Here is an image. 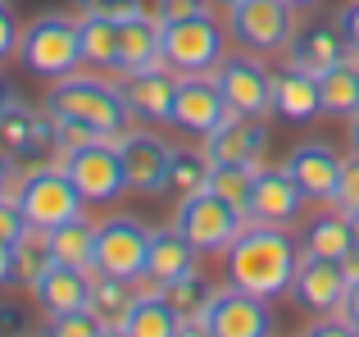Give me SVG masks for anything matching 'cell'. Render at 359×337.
<instances>
[{
	"instance_id": "obj_1",
	"label": "cell",
	"mask_w": 359,
	"mask_h": 337,
	"mask_svg": "<svg viewBox=\"0 0 359 337\" xmlns=\"http://www.w3.org/2000/svg\"><path fill=\"white\" fill-rule=\"evenodd\" d=\"M228 283L241 292H255L264 301L291 292V278L300 265V246L291 242V232L282 223H245L237 242L228 246Z\"/></svg>"
},
{
	"instance_id": "obj_2",
	"label": "cell",
	"mask_w": 359,
	"mask_h": 337,
	"mask_svg": "<svg viewBox=\"0 0 359 337\" xmlns=\"http://www.w3.org/2000/svg\"><path fill=\"white\" fill-rule=\"evenodd\" d=\"M46 110L55 119H82V124L100 128L105 137H123L128 119H132L118 87H109L100 78H82V73H69V78L55 82L50 96H46Z\"/></svg>"
},
{
	"instance_id": "obj_3",
	"label": "cell",
	"mask_w": 359,
	"mask_h": 337,
	"mask_svg": "<svg viewBox=\"0 0 359 337\" xmlns=\"http://www.w3.org/2000/svg\"><path fill=\"white\" fill-rule=\"evenodd\" d=\"M18 64H23L32 78H69L82 64V32L78 18L69 14H41L23 27V41H18Z\"/></svg>"
},
{
	"instance_id": "obj_4",
	"label": "cell",
	"mask_w": 359,
	"mask_h": 337,
	"mask_svg": "<svg viewBox=\"0 0 359 337\" xmlns=\"http://www.w3.org/2000/svg\"><path fill=\"white\" fill-rule=\"evenodd\" d=\"M14 201H18L23 219L32 223L36 232H50V228H60V223L78 219L82 205H87L78 196V187H73V178L64 173L60 164H41V168H32V173H23Z\"/></svg>"
},
{
	"instance_id": "obj_5",
	"label": "cell",
	"mask_w": 359,
	"mask_h": 337,
	"mask_svg": "<svg viewBox=\"0 0 359 337\" xmlns=\"http://www.w3.org/2000/svg\"><path fill=\"white\" fill-rule=\"evenodd\" d=\"M60 168L73 178V187H78V196L87 205H109V201H118L123 192H132L128 168H123V155H118V137L60 151Z\"/></svg>"
},
{
	"instance_id": "obj_6",
	"label": "cell",
	"mask_w": 359,
	"mask_h": 337,
	"mask_svg": "<svg viewBox=\"0 0 359 337\" xmlns=\"http://www.w3.org/2000/svg\"><path fill=\"white\" fill-rule=\"evenodd\" d=\"M173 223L187 232V242H191L196 251H228L232 242H237V232L245 228V214L232 201H223L214 187H205V192H196V196H182Z\"/></svg>"
},
{
	"instance_id": "obj_7",
	"label": "cell",
	"mask_w": 359,
	"mask_h": 337,
	"mask_svg": "<svg viewBox=\"0 0 359 337\" xmlns=\"http://www.w3.org/2000/svg\"><path fill=\"white\" fill-rule=\"evenodd\" d=\"M228 32L250 55L287 51L291 32H296V9L287 0H237L228 9Z\"/></svg>"
},
{
	"instance_id": "obj_8",
	"label": "cell",
	"mask_w": 359,
	"mask_h": 337,
	"mask_svg": "<svg viewBox=\"0 0 359 337\" xmlns=\"http://www.w3.org/2000/svg\"><path fill=\"white\" fill-rule=\"evenodd\" d=\"M146 246L150 232L132 214H114V219L96 223V274L128 278V283L146 278Z\"/></svg>"
},
{
	"instance_id": "obj_9",
	"label": "cell",
	"mask_w": 359,
	"mask_h": 337,
	"mask_svg": "<svg viewBox=\"0 0 359 337\" xmlns=\"http://www.w3.org/2000/svg\"><path fill=\"white\" fill-rule=\"evenodd\" d=\"M223 60V27L214 14L164 23V64L182 73H205Z\"/></svg>"
},
{
	"instance_id": "obj_10",
	"label": "cell",
	"mask_w": 359,
	"mask_h": 337,
	"mask_svg": "<svg viewBox=\"0 0 359 337\" xmlns=\"http://www.w3.org/2000/svg\"><path fill=\"white\" fill-rule=\"evenodd\" d=\"M273 73L269 64H259V55H228V60H219V91L223 100H228L232 114H255L264 119L273 110Z\"/></svg>"
},
{
	"instance_id": "obj_11",
	"label": "cell",
	"mask_w": 359,
	"mask_h": 337,
	"mask_svg": "<svg viewBox=\"0 0 359 337\" xmlns=\"http://www.w3.org/2000/svg\"><path fill=\"white\" fill-rule=\"evenodd\" d=\"M346 287H351L346 260L309 256V251H300L296 278H291V296H296L305 310H314V315H337V310H341V301H346Z\"/></svg>"
},
{
	"instance_id": "obj_12",
	"label": "cell",
	"mask_w": 359,
	"mask_h": 337,
	"mask_svg": "<svg viewBox=\"0 0 359 337\" xmlns=\"http://www.w3.org/2000/svg\"><path fill=\"white\" fill-rule=\"evenodd\" d=\"M201 151L210 155V164H245L259 168L264 151H269V124L255 114H228L214 133L201 137Z\"/></svg>"
},
{
	"instance_id": "obj_13",
	"label": "cell",
	"mask_w": 359,
	"mask_h": 337,
	"mask_svg": "<svg viewBox=\"0 0 359 337\" xmlns=\"http://www.w3.org/2000/svg\"><path fill=\"white\" fill-rule=\"evenodd\" d=\"M214 337H273V310L264 296L241 292V287H223L214 292L210 310H205Z\"/></svg>"
},
{
	"instance_id": "obj_14",
	"label": "cell",
	"mask_w": 359,
	"mask_h": 337,
	"mask_svg": "<svg viewBox=\"0 0 359 337\" xmlns=\"http://www.w3.org/2000/svg\"><path fill=\"white\" fill-rule=\"evenodd\" d=\"M118 155L128 168V187L141 196H159L168 187V164H173V146L159 142L155 133H123Z\"/></svg>"
},
{
	"instance_id": "obj_15",
	"label": "cell",
	"mask_w": 359,
	"mask_h": 337,
	"mask_svg": "<svg viewBox=\"0 0 359 337\" xmlns=\"http://www.w3.org/2000/svg\"><path fill=\"white\" fill-rule=\"evenodd\" d=\"M228 100H223L219 91V78H205V73H187V78H177V105H173V124L182 128V133H214V128L228 119Z\"/></svg>"
},
{
	"instance_id": "obj_16",
	"label": "cell",
	"mask_w": 359,
	"mask_h": 337,
	"mask_svg": "<svg viewBox=\"0 0 359 337\" xmlns=\"http://www.w3.org/2000/svg\"><path fill=\"white\" fill-rule=\"evenodd\" d=\"M341 155L332 151L327 142H300L296 151L287 155V173L291 183L305 192V201H332L337 196V183H341Z\"/></svg>"
},
{
	"instance_id": "obj_17",
	"label": "cell",
	"mask_w": 359,
	"mask_h": 337,
	"mask_svg": "<svg viewBox=\"0 0 359 337\" xmlns=\"http://www.w3.org/2000/svg\"><path fill=\"white\" fill-rule=\"evenodd\" d=\"M118 91H123V100H128V110L137 119H146V124H173L177 78H173V73H164V64L128 73V78L118 82Z\"/></svg>"
},
{
	"instance_id": "obj_18",
	"label": "cell",
	"mask_w": 359,
	"mask_h": 337,
	"mask_svg": "<svg viewBox=\"0 0 359 337\" xmlns=\"http://www.w3.org/2000/svg\"><path fill=\"white\" fill-rule=\"evenodd\" d=\"M273 114L287 119V124H314L323 114V78L300 69V64L278 73V82H273Z\"/></svg>"
},
{
	"instance_id": "obj_19",
	"label": "cell",
	"mask_w": 359,
	"mask_h": 337,
	"mask_svg": "<svg viewBox=\"0 0 359 337\" xmlns=\"http://www.w3.org/2000/svg\"><path fill=\"white\" fill-rule=\"evenodd\" d=\"M300 201H305V192L291 183L287 168H255L250 219H259V223H296Z\"/></svg>"
},
{
	"instance_id": "obj_20",
	"label": "cell",
	"mask_w": 359,
	"mask_h": 337,
	"mask_svg": "<svg viewBox=\"0 0 359 337\" xmlns=\"http://www.w3.org/2000/svg\"><path fill=\"white\" fill-rule=\"evenodd\" d=\"M196 256L201 251L187 242V232L177 228V223H168V228H150V246H146V278L155 287L173 283V278L191 274L196 269Z\"/></svg>"
},
{
	"instance_id": "obj_21",
	"label": "cell",
	"mask_w": 359,
	"mask_h": 337,
	"mask_svg": "<svg viewBox=\"0 0 359 337\" xmlns=\"http://www.w3.org/2000/svg\"><path fill=\"white\" fill-rule=\"evenodd\" d=\"M118 23H123V55H118V69L123 73L164 64V23H159V14L137 9V14L118 18Z\"/></svg>"
},
{
	"instance_id": "obj_22",
	"label": "cell",
	"mask_w": 359,
	"mask_h": 337,
	"mask_svg": "<svg viewBox=\"0 0 359 337\" xmlns=\"http://www.w3.org/2000/svg\"><path fill=\"white\" fill-rule=\"evenodd\" d=\"M32 292H36V301H41L50 315L87 310V301H91V274H82V269H69V265H50L41 278H36Z\"/></svg>"
},
{
	"instance_id": "obj_23",
	"label": "cell",
	"mask_w": 359,
	"mask_h": 337,
	"mask_svg": "<svg viewBox=\"0 0 359 337\" xmlns=\"http://www.w3.org/2000/svg\"><path fill=\"white\" fill-rule=\"evenodd\" d=\"M287 51H291V64H300V69H309V73H327L332 64H341L346 55H351V41L341 37V27L318 23V27H305V32L291 37Z\"/></svg>"
},
{
	"instance_id": "obj_24",
	"label": "cell",
	"mask_w": 359,
	"mask_h": 337,
	"mask_svg": "<svg viewBox=\"0 0 359 337\" xmlns=\"http://www.w3.org/2000/svg\"><path fill=\"white\" fill-rule=\"evenodd\" d=\"M46 246H50L55 265H69V269H82V274H96V223L87 214L60 223V228L46 232Z\"/></svg>"
},
{
	"instance_id": "obj_25",
	"label": "cell",
	"mask_w": 359,
	"mask_h": 337,
	"mask_svg": "<svg viewBox=\"0 0 359 337\" xmlns=\"http://www.w3.org/2000/svg\"><path fill=\"white\" fill-rule=\"evenodd\" d=\"M123 329H128V337H177L182 319H177V310L164 301V292H137Z\"/></svg>"
},
{
	"instance_id": "obj_26",
	"label": "cell",
	"mask_w": 359,
	"mask_h": 337,
	"mask_svg": "<svg viewBox=\"0 0 359 337\" xmlns=\"http://www.w3.org/2000/svg\"><path fill=\"white\" fill-rule=\"evenodd\" d=\"M359 246L355 237V223L351 214H318V219L305 223V251L309 256H332V260H346L351 251Z\"/></svg>"
},
{
	"instance_id": "obj_27",
	"label": "cell",
	"mask_w": 359,
	"mask_h": 337,
	"mask_svg": "<svg viewBox=\"0 0 359 337\" xmlns=\"http://www.w3.org/2000/svg\"><path fill=\"white\" fill-rule=\"evenodd\" d=\"M78 32H82V60L118 69V55H123V23H118V18H109V14H82L78 18Z\"/></svg>"
},
{
	"instance_id": "obj_28",
	"label": "cell",
	"mask_w": 359,
	"mask_h": 337,
	"mask_svg": "<svg viewBox=\"0 0 359 337\" xmlns=\"http://www.w3.org/2000/svg\"><path fill=\"white\" fill-rule=\"evenodd\" d=\"M318 78H323V114L355 119L359 114V64L341 60L327 73H318Z\"/></svg>"
},
{
	"instance_id": "obj_29",
	"label": "cell",
	"mask_w": 359,
	"mask_h": 337,
	"mask_svg": "<svg viewBox=\"0 0 359 337\" xmlns=\"http://www.w3.org/2000/svg\"><path fill=\"white\" fill-rule=\"evenodd\" d=\"M159 292H164V301L177 310V319H205V310H210V301H214L210 278H201L196 269L182 274V278H173V283H164Z\"/></svg>"
},
{
	"instance_id": "obj_30",
	"label": "cell",
	"mask_w": 359,
	"mask_h": 337,
	"mask_svg": "<svg viewBox=\"0 0 359 337\" xmlns=\"http://www.w3.org/2000/svg\"><path fill=\"white\" fill-rule=\"evenodd\" d=\"M210 173H214L210 155H205L201 146H182V151H173V164H168V187H173L177 201H182V196L205 192V187H210Z\"/></svg>"
},
{
	"instance_id": "obj_31",
	"label": "cell",
	"mask_w": 359,
	"mask_h": 337,
	"mask_svg": "<svg viewBox=\"0 0 359 337\" xmlns=\"http://www.w3.org/2000/svg\"><path fill=\"white\" fill-rule=\"evenodd\" d=\"M132 301H137V292H132L128 278H105V274H100L96 283H91L87 310L96 315L100 324H123V319H128V310H132Z\"/></svg>"
},
{
	"instance_id": "obj_32",
	"label": "cell",
	"mask_w": 359,
	"mask_h": 337,
	"mask_svg": "<svg viewBox=\"0 0 359 337\" xmlns=\"http://www.w3.org/2000/svg\"><path fill=\"white\" fill-rule=\"evenodd\" d=\"M210 187L223 196V201H232L237 210L250 219V192H255V168L245 164H214L210 173Z\"/></svg>"
},
{
	"instance_id": "obj_33",
	"label": "cell",
	"mask_w": 359,
	"mask_h": 337,
	"mask_svg": "<svg viewBox=\"0 0 359 337\" xmlns=\"http://www.w3.org/2000/svg\"><path fill=\"white\" fill-rule=\"evenodd\" d=\"M50 265H55V256H50V246H46V232L32 228L14 246V278H18V283H27V287H36V278H41Z\"/></svg>"
},
{
	"instance_id": "obj_34",
	"label": "cell",
	"mask_w": 359,
	"mask_h": 337,
	"mask_svg": "<svg viewBox=\"0 0 359 337\" xmlns=\"http://www.w3.org/2000/svg\"><path fill=\"white\" fill-rule=\"evenodd\" d=\"M100 329H105V324L91 310H73V315H50L46 337H100Z\"/></svg>"
},
{
	"instance_id": "obj_35",
	"label": "cell",
	"mask_w": 359,
	"mask_h": 337,
	"mask_svg": "<svg viewBox=\"0 0 359 337\" xmlns=\"http://www.w3.org/2000/svg\"><path fill=\"white\" fill-rule=\"evenodd\" d=\"M27 232H32V223L23 219L18 201H14V196H5V192H0V242H5V246H18V242H23Z\"/></svg>"
},
{
	"instance_id": "obj_36",
	"label": "cell",
	"mask_w": 359,
	"mask_h": 337,
	"mask_svg": "<svg viewBox=\"0 0 359 337\" xmlns=\"http://www.w3.org/2000/svg\"><path fill=\"white\" fill-rule=\"evenodd\" d=\"M332 201H337V210H346V214L359 210V151H355V160L341 164V183H337Z\"/></svg>"
},
{
	"instance_id": "obj_37",
	"label": "cell",
	"mask_w": 359,
	"mask_h": 337,
	"mask_svg": "<svg viewBox=\"0 0 359 337\" xmlns=\"http://www.w3.org/2000/svg\"><path fill=\"white\" fill-rule=\"evenodd\" d=\"M55 128H60V146L64 151H73V146H91V142H105V133L91 124H82V119H55Z\"/></svg>"
},
{
	"instance_id": "obj_38",
	"label": "cell",
	"mask_w": 359,
	"mask_h": 337,
	"mask_svg": "<svg viewBox=\"0 0 359 337\" xmlns=\"http://www.w3.org/2000/svg\"><path fill=\"white\" fill-rule=\"evenodd\" d=\"M155 14H159V23H177V18L210 14V0H155Z\"/></svg>"
},
{
	"instance_id": "obj_39",
	"label": "cell",
	"mask_w": 359,
	"mask_h": 337,
	"mask_svg": "<svg viewBox=\"0 0 359 337\" xmlns=\"http://www.w3.org/2000/svg\"><path fill=\"white\" fill-rule=\"evenodd\" d=\"M27 324L32 315L23 301H0V337H27Z\"/></svg>"
},
{
	"instance_id": "obj_40",
	"label": "cell",
	"mask_w": 359,
	"mask_h": 337,
	"mask_svg": "<svg viewBox=\"0 0 359 337\" xmlns=\"http://www.w3.org/2000/svg\"><path fill=\"white\" fill-rule=\"evenodd\" d=\"M18 41H23V27H18V18H14V9H9V0H0V60L18 55Z\"/></svg>"
},
{
	"instance_id": "obj_41",
	"label": "cell",
	"mask_w": 359,
	"mask_h": 337,
	"mask_svg": "<svg viewBox=\"0 0 359 337\" xmlns=\"http://www.w3.org/2000/svg\"><path fill=\"white\" fill-rule=\"evenodd\" d=\"M82 14H109V18H128L137 9H146V0H78Z\"/></svg>"
},
{
	"instance_id": "obj_42",
	"label": "cell",
	"mask_w": 359,
	"mask_h": 337,
	"mask_svg": "<svg viewBox=\"0 0 359 337\" xmlns=\"http://www.w3.org/2000/svg\"><path fill=\"white\" fill-rule=\"evenodd\" d=\"M300 337H359V329L351 319H341V315H337V319H323V324H309L305 333Z\"/></svg>"
},
{
	"instance_id": "obj_43",
	"label": "cell",
	"mask_w": 359,
	"mask_h": 337,
	"mask_svg": "<svg viewBox=\"0 0 359 337\" xmlns=\"http://www.w3.org/2000/svg\"><path fill=\"white\" fill-rule=\"evenodd\" d=\"M337 27H341V37L359 51V0H351V5H341V14H337Z\"/></svg>"
},
{
	"instance_id": "obj_44",
	"label": "cell",
	"mask_w": 359,
	"mask_h": 337,
	"mask_svg": "<svg viewBox=\"0 0 359 337\" xmlns=\"http://www.w3.org/2000/svg\"><path fill=\"white\" fill-rule=\"evenodd\" d=\"M341 319H351L355 329H359V278H351V287H346V301H341Z\"/></svg>"
},
{
	"instance_id": "obj_45",
	"label": "cell",
	"mask_w": 359,
	"mask_h": 337,
	"mask_svg": "<svg viewBox=\"0 0 359 337\" xmlns=\"http://www.w3.org/2000/svg\"><path fill=\"white\" fill-rule=\"evenodd\" d=\"M5 283H14V246L0 242V287H5Z\"/></svg>"
},
{
	"instance_id": "obj_46",
	"label": "cell",
	"mask_w": 359,
	"mask_h": 337,
	"mask_svg": "<svg viewBox=\"0 0 359 337\" xmlns=\"http://www.w3.org/2000/svg\"><path fill=\"white\" fill-rule=\"evenodd\" d=\"M177 337H214V333H210V324H205V319H182Z\"/></svg>"
},
{
	"instance_id": "obj_47",
	"label": "cell",
	"mask_w": 359,
	"mask_h": 337,
	"mask_svg": "<svg viewBox=\"0 0 359 337\" xmlns=\"http://www.w3.org/2000/svg\"><path fill=\"white\" fill-rule=\"evenodd\" d=\"M14 173H18V168H14V155H5V151H0V192H5V187L14 183Z\"/></svg>"
},
{
	"instance_id": "obj_48",
	"label": "cell",
	"mask_w": 359,
	"mask_h": 337,
	"mask_svg": "<svg viewBox=\"0 0 359 337\" xmlns=\"http://www.w3.org/2000/svg\"><path fill=\"white\" fill-rule=\"evenodd\" d=\"M100 337H128V329H123V324H105V329H100Z\"/></svg>"
},
{
	"instance_id": "obj_49",
	"label": "cell",
	"mask_w": 359,
	"mask_h": 337,
	"mask_svg": "<svg viewBox=\"0 0 359 337\" xmlns=\"http://www.w3.org/2000/svg\"><path fill=\"white\" fill-rule=\"evenodd\" d=\"M9 100H14V91H9V82H5V78H0V110H5V105H9Z\"/></svg>"
},
{
	"instance_id": "obj_50",
	"label": "cell",
	"mask_w": 359,
	"mask_h": 337,
	"mask_svg": "<svg viewBox=\"0 0 359 337\" xmlns=\"http://www.w3.org/2000/svg\"><path fill=\"white\" fill-rule=\"evenodd\" d=\"M351 142H355V151H359V114L351 119Z\"/></svg>"
},
{
	"instance_id": "obj_51",
	"label": "cell",
	"mask_w": 359,
	"mask_h": 337,
	"mask_svg": "<svg viewBox=\"0 0 359 337\" xmlns=\"http://www.w3.org/2000/svg\"><path fill=\"white\" fill-rule=\"evenodd\" d=\"M287 5H291V9H305V5H314V0H287Z\"/></svg>"
},
{
	"instance_id": "obj_52",
	"label": "cell",
	"mask_w": 359,
	"mask_h": 337,
	"mask_svg": "<svg viewBox=\"0 0 359 337\" xmlns=\"http://www.w3.org/2000/svg\"><path fill=\"white\" fill-rule=\"evenodd\" d=\"M351 223H355V237H359V210H355V214H351Z\"/></svg>"
},
{
	"instance_id": "obj_53",
	"label": "cell",
	"mask_w": 359,
	"mask_h": 337,
	"mask_svg": "<svg viewBox=\"0 0 359 337\" xmlns=\"http://www.w3.org/2000/svg\"><path fill=\"white\" fill-rule=\"evenodd\" d=\"M219 5H228V9H232V5H237V0H219Z\"/></svg>"
}]
</instances>
